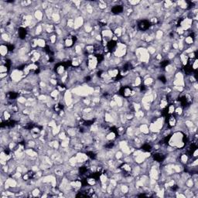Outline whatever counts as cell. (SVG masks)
<instances>
[{
    "label": "cell",
    "instance_id": "obj_1",
    "mask_svg": "<svg viewBox=\"0 0 198 198\" xmlns=\"http://www.w3.org/2000/svg\"><path fill=\"white\" fill-rule=\"evenodd\" d=\"M111 12L115 15H119L124 12V6L122 5H115L111 9Z\"/></svg>",
    "mask_w": 198,
    "mask_h": 198
}]
</instances>
